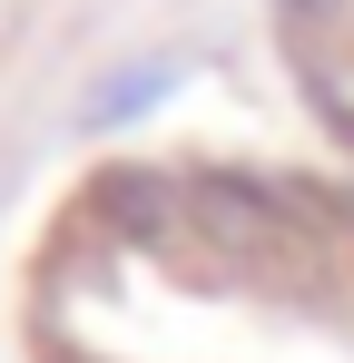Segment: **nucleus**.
Returning a JSON list of instances; mask_svg holds the SVG:
<instances>
[{"label": "nucleus", "mask_w": 354, "mask_h": 363, "mask_svg": "<svg viewBox=\"0 0 354 363\" xmlns=\"http://www.w3.org/2000/svg\"><path fill=\"white\" fill-rule=\"evenodd\" d=\"M158 89H168V69H138V79H109V89L89 99V128H109V118H138V108H148Z\"/></svg>", "instance_id": "1"}]
</instances>
